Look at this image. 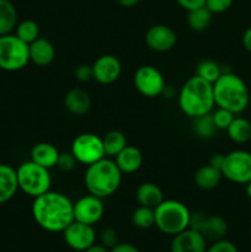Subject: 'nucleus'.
I'll use <instances>...</instances> for the list:
<instances>
[{
  "mask_svg": "<svg viewBox=\"0 0 251 252\" xmlns=\"http://www.w3.org/2000/svg\"><path fill=\"white\" fill-rule=\"evenodd\" d=\"M243 46L246 51L251 53V27L246 29L243 33Z\"/></svg>",
  "mask_w": 251,
  "mask_h": 252,
  "instance_id": "nucleus-42",
  "label": "nucleus"
},
{
  "mask_svg": "<svg viewBox=\"0 0 251 252\" xmlns=\"http://www.w3.org/2000/svg\"><path fill=\"white\" fill-rule=\"evenodd\" d=\"M233 0H206V7L212 14H223L230 9Z\"/></svg>",
  "mask_w": 251,
  "mask_h": 252,
  "instance_id": "nucleus-35",
  "label": "nucleus"
},
{
  "mask_svg": "<svg viewBox=\"0 0 251 252\" xmlns=\"http://www.w3.org/2000/svg\"><path fill=\"white\" fill-rule=\"evenodd\" d=\"M103 150L106 158H116L126 147H127V138L120 130H111L106 133L102 138Z\"/></svg>",
  "mask_w": 251,
  "mask_h": 252,
  "instance_id": "nucleus-26",
  "label": "nucleus"
},
{
  "mask_svg": "<svg viewBox=\"0 0 251 252\" xmlns=\"http://www.w3.org/2000/svg\"><path fill=\"white\" fill-rule=\"evenodd\" d=\"M177 36L171 27L166 25H154L149 27L145 33V43L152 51L167 52L172 49L176 44Z\"/></svg>",
  "mask_w": 251,
  "mask_h": 252,
  "instance_id": "nucleus-14",
  "label": "nucleus"
},
{
  "mask_svg": "<svg viewBox=\"0 0 251 252\" xmlns=\"http://www.w3.org/2000/svg\"><path fill=\"white\" fill-rule=\"evenodd\" d=\"M143 154L137 147L127 145L117 157L115 162L122 174H133L137 172L143 165Z\"/></svg>",
  "mask_w": 251,
  "mask_h": 252,
  "instance_id": "nucleus-18",
  "label": "nucleus"
},
{
  "mask_svg": "<svg viewBox=\"0 0 251 252\" xmlns=\"http://www.w3.org/2000/svg\"><path fill=\"white\" fill-rule=\"evenodd\" d=\"M122 175L115 160L105 157L86 167L84 184L89 193L103 199L120 189Z\"/></svg>",
  "mask_w": 251,
  "mask_h": 252,
  "instance_id": "nucleus-3",
  "label": "nucleus"
},
{
  "mask_svg": "<svg viewBox=\"0 0 251 252\" xmlns=\"http://www.w3.org/2000/svg\"><path fill=\"white\" fill-rule=\"evenodd\" d=\"M206 252H239V250L235 246V244H233L229 240H225V239H221V240L214 241L207 249Z\"/></svg>",
  "mask_w": 251,
  "mask_h": 252,
  "instance_id": "nucleus-36",
  "label": "nucleus"
},
{
  "mask_svg": "<svg viewBox=\"0 0 251 252\" xmlns=\"http://www.w3.org/2000/svg\"><path fill=\"white\" fill-rule=\"evenodd\" d=\"M223 161H224V155L223 154H213L211 157V159H209V165H212V166L217 167V169L220 170L221 165H223Z\"/></svg>",
  "mask_w": 251,
  "mask_h": 252,
  "instance_id": "nucleus-41",
  "label": "nucleus"
},
{
  "mask_svg": "<svg viewBox=\"0 0 251 252\" xmlns=\"http://www.w3.org/2000/svg\"><path fill=\"white\" fill-rule=\"evenodd\" d=\"M207 240L199 231L193 229H185L174 235L170 245L171 252H206Z\"/></svg>",
  "mask_w": 251,
  "mask_h": 252,
  "instance_id": "nucleus-15",
  "label": "nucleus"
},
{
  "mask_svg": "<svg viewBox=\"0 0 251 252\" xmlns=\"http://www.w3.org/2000/svg\"><path fill=\"white\" fill-rule=\"evenodd\" d=\"M78 161H76L75 157L73 155L71 152H64V153H59L58 160H57V165L56 166L58 167L59 170L64 172H69L71 170H74V167L76 166Z\"/></svg>",
  "mask_w": 251,
  "mask_h": 252,
  "instance_id": "nucleus-33",
  "label": "nucleus"
},
{
  "mask_svg": "<svg viewBox=\"0 0 251 252\" xmlns=\"http://www.w3.org/2000/svg\"><path fill=\"white\" fill-rule=\"evenodd\" d=\"M228 137L238 144H245L251 139V122L243 117H234L226 128Z\"/></svg>",
  "mask_w": 251,
  "mask_h": 252,
  "instance_id": "nucleus-24",
  "label": "nucleus"
},
{
  "mask_svg": "<svg viewBox=\"0 0 251 252\" xmlns=\"http://www.w3.org/2000/svg\"><path fill=\"white\" fill-rule=\"evenodd\" d=\"M110 252H140L139 249L135 248L132 244L127 243H118L117 245L110 249Z\"/></svg>",
  "mask_w": 251,
  "mask_h": 252,
  "instance_id": "nucleus-40",
  "label": "nucleus"
},
{
  "mask_svg": "<svg viewBox=\"0 0 251 252\" xmlns=\"http://www.w3.org/2000/svg\"><path fill=\"white\" fill-rule=\"evenodd\" d=\"M29 44L16 34L0 36V69L5 71H17L29 64Z\"/></svg>",
  "mask_w": 251,
  "mask_h": 252,
  "instance_id": "nucleus-7",
  "label": "nucleus"
},
{
  "mask_svg": "<svg viewBox=\"0 0 251 252\" xmlns=\"http://www.w3.org/2000/svg\"><path fill=\"white\" fill-rule=\"evenodd\" d=\"M199 233L207 241H218L225 238L228 233V223L223 217L207 216L202 224Z\"/></svg>",
  "mask_w": 251,
  "mask_h": 252,
  "instance_id": "nucleus-20",
  "label": "nucleus"
},
{
  "mask_svg": "<svg viewBox=\"0 0 251 252\" xmlns=\"http://www.w3.org/2000/svg\"><path fill=\"white\" fill-rule=\"evenodd\" d=\"M223 177L238 185L251 181V153L246 150H233L224 155L220 167Z\"/></svg>",
  "mask_w": 251,
  "mask_h": 252,
  "instance_id": "nucleus-8",
  "label": "nucleus"
},
{
  "mask_svg": "<svg viewBox=\"0 0 251 252\" xmlns=\"http://www.w3.org/2000/svg\"><path fill=\"white\" fill-rule=\"evenodd\" d=\"M223 175L221 171L212 165H203L194 172V184L198 189L203 191H211L214 189L219 184H220Z\"/></svg>",
  "mask_w": 251,
  "mask_h": 252,
  "instance_id": "nucleus-23",
  "label": "nucleus"
},
{
  "mask_svg": "<svg viewBox=\"0 0 251 252\" xmlns=\"http://www.w3.org/2000/svg\"><path fill=\"white\" fill-rule=\"evenodd\" d=\"M154 213L155 226L161 233L174 236L188 228L191 212L182 202L176 199H164L154 209Z\"/></svg>",
  "mask_w": 251,
  "mask_h": 252,
  "instance_id": "nucleus-5",
  "label": "nucleus"
},
{
  "mask_svg": "<svg viewBox=\"0 0 251 252\" xmlns=\"http://www.w3.org/2000/svg\"><path fill=\"white\" fill-rule=\"evenodd\" d=\"M70 152L79 164H84L86 166L105 158L102 138L94 133L79 134L71 143Z\"/></svg>",
  "mask_w": 251,
  "mask_h": 252,
  "instance_id": "nucleus-9",
  "label": "nucleus"
},
{
  "mask_svg": "<svg viewBox=\"0 0 251 252\" xmlns=\"http://www.w3.org/2000/svg\"><path fill=\"white\" fill-rule=\"evenodd\" d=\"M93 71L94 79L98 84L108 85V84L115 83L120 78L122 73V65L117 57L112 54H103L94 62Z\"/></svg>",
  "mask_w": 251,
  "mask_h": 252,
  "instance_id": "nucleus-13",
  "label": "nucleus"
},
{
  "mask_svg": "<svg viewBox=\"0 0 251 252\" xmlns=\"http://www.w3.org/2000/svg\"><path fill=\"white\" fill-rule=\"evenodd\" d=\"M30 62L38 66H47L56 58V48L53 43L47 38H37L29 44Z\"/></svg>",
  "mask_w": 251,
  "mask_h": 252,
  "instance_id": "nucleus-16",
  "label": "nucleus"
},
{
  "mask_svg": "<svg viewBox=\"0 0 251 252\" xmlns=\"http://www.w3.org/2000/svg\"><path fill=\"white\" fill-rule=\"evenodd\" d=\"M84 252H110V250L103 245H101V244H94V245H91L90 248L86 249Z\"/></svg>",
  "mask_w": 251,
  "mask_h": 252,
  "instance_id": "nucleus-43",
  "label": "nucleus"
},
{
  "mask_svg": "<svg viewBox=\"0 0 251 252\" xmlns=\"http://www.w3.org/2000/svg\"><path fill=\"white\" fill-rule=\"evenodd\" d=\"M214 103L234 115L244 112L250 102V93L245 81L234 73H221L213 84Z\"/></svg>",
  "mask_w": 251,
  "mask_h": 252,
  "instance_id": "nucleus-4",
  "label": "nucleus"
},
{
  "mask_svg": "<svg viewBox=\"0 0 251 252\" xmlns=\"http://www.w3.org/2000/svg\"><path fill=\"white\" fill-rule=\"evenodd\" d=\"M120 6L123 7H133L140 1V0H115Z\"/></svg>",
  "mask_w": 251,
  "mask_h": 252,
  "instance_id": "nucleus-44",
  "label": "nucleus"
},
{
  "mask_svg": "<svg viewBox=\"0 0 251 252\" xmlns=\"http://www.w3.org/2000/svg\"><path fill=\"white\" fill-rule=\"evenodd\" d=\"M75 78L76 80L80 83H88L91 79H94V71L93 65L89 64H80L78 68L75 69Z\"/></svg>",
  "mask_w": 251,
  "mask_h": 252,
  "instance_id": "nucleus-37",
  "label": "nucleus"
},
{
  "mask_svg": "<svg viewBox=\"0 0 251 252\" xmlns=\"http://www.w3.org/2000/svg\"><path fill=\"white\" fill-rule=\"evenodd\" d=\"M221 73L223 71H221L219 64L217 62L211 61V59H204V61L199 62L196 68V75L211 84L216 83L219 76L221 75Z\"/></svg>",
  "mask_w": 251,
  "mask_h": 252,
  "instance_id": "nucleus-30",
  "label": "nucleus"
},
{
  "mask_svg": "<svg viewBox=\"0 0 251 252\" xmlns=\"http://www.w3.org/2000/svg\"><path fill=\"white\" fill-rule=\"evenodd\" d=\"M212 116H213L214 123H216L217 128L218 129H225L229 127V125L231 123V121L234 120L235 115L230 111L225 110V108L218 107L214 112H212Z\"/></svg>",
  "mask_w": 251,
  "mask_h": 252,
  "instance_id": "nucleus-32",
  "label": "nucleus"
},
{
  "mask_svg": "<svg viewBox=\"0 0 251 252\" xmlns=\"http://www.w3.org/2000/svg\"><path fill=\"white\" fill-rule=\"evenodd\" d=\"M19 191L16 170L10 165L0 164V204L9 202Z\"/></svg>",
  "mask_w": 251,
  "mask_h": 252,
  "instance_id": "nucleus-19",
  "label": "nucleus"
},
{
  "mask_svg": "<svg viewBox=\"0 0 251 252\" xmlns=\"http://www.w3.org/2000/svg\"><path fill=\"white\" fill-rule=\"evenodd\" d=\"M64 241L70 249L75 251L84 252L86 249L94 245L96 241V233L93 225L74 220L65 230L63 231Z\"/></svg>",
  "mask_w": 251,
  "mask_h": 252,
  "instance_id": "nucleus-12",
  "label": "nucleus"
},
{
  "mask_svg": "<svg viewBox=\"0 0 251 252\" xmlns=\"http://www.w3.org/2000/svg\"><path fill=\"white\" fill-rule=\"evenodd\" d=\"M17 25V11L10 0H0V36L11 33Z\"/></svg>",
  "mask_w": 251,
  "mask_h": 252,
  "instance_id": "nucleus-25",
  "label": "nucleus"
},
{
  "mask_svg": "<svg viewBox=\"0 0 251 252\" xmlns=\"http://www.w3.org/2000/svg\"><path fill=\"white\" fill-rule=\"evenodd\" d=\"M64 106L74 116H84L90 111V95L83 89H71L64 96Z\"/></svg>",
  "mask_w": 251,
  "mask_h": 252,
  "instance_id": "nucleus-17",
  "label": "nucleus"
},
{
  "mask_svg": "<svg viewBox=\"0 0 251 252\" xmlns=\"http://www.w3.org/2000/svg\"><path fill=\"white\" fill-rule=\"evenodd\" d=\"M15 34L25 43L31 44L39 38V26L33 20H24L15 27Z\"/></svg>",
  "mask_w": 251,
  "mask_h": 252,
  "instance_id": "nucleus-29",
  "label": "nucleus"
},
{
  "mask_svg": "<svg viewBox=\"0 0 251 252\" xmlns=\"http://www.w3.org/2000/svg\"><path fill=\"white\" fill-rule=\"evenodd\" d=\"M16 174L19 189L27 196L36 198L51 191L52 176L49 169L36 164L32 160L22 162L17 167Z\"/></svg>",
  "mask_w": 251,
  "mask_h": 252,
  "instance_id": "nucleus-6",
  "label": "nucleus"
},
{
  "mask_svg": "<svg viewBox=\"0 0 251 252\" xmlns=\"http://www.w3.org/2000/svg\"><path fill=\"white\" fill-rule=\"evenodd\" d=\"M105 213V206L102 203V198L88 194L74 203V220L80 221V223L94 224L98 223Z\"/></svg>",
  "mask_w": 251,
  "mask_h": 252,
  "instance_id": "nucleus-11",
  "label": "nucleus"
},
{
  "mask_svg": "<svg viewBox=\"0 0 251 252\" xmlns=\"http://www.w3.org/2000/svg\"><path fill=\"white\" fill-rule=\"evenodd\" d=\"M179 107L189 118H196L211 113L214 103L213 84L203 80L199 76H191L182 85L179 93Z\"/></svg>",
  "mask_w": 251,
  "mask_h": 252,
  "instance_id": "nucleus-2",
  "label": "nucleus"
},
{
  "mask_svg": "<svg viewBox=\"0 0 251 252\" xmlns=\"http://www.w3.org/2000/svg\"><path fill=\"white\" fill-rule=\"evenodd\" d=\"M100 241L101 245L107 248L108 250L112 249L113 246L120 243V236H118L117 230L113 228H105L100 234Z\"/></svg>",
  "mask_w": 251,
  "mask_h": 252,
  "instance_id": "nucleus-34",
  "label": "nucleus"
},
{
  "mask_svg": "<svg viewBox=\"0 0 251 252\" xmlns=\"http://www.w3.org/2000/svg\"><path fill=\"white\" fill-rule=\"evenodd\" d=\"M32 217L49 233H63L74 221V203L61 192L48 191L33 198Z\"/></svg>",
  "mask_w": 251,
  "mask_h": 252,
  "instance_id": "nucleus-1",
  "label": "nucleus"
},
{
  "mask_svg": "<svg viewBox=\"0 0 251 252\" xmlns=\"http://www.w3.org/2000/svg\"><path fill=\"white\" fill-rule=\"evenodd\" d=\"M245 192H246V196L251 199V181L245 185Z\"/></svg>",
  "mask_w": 251,
  "mask_h": 252,
  "instance_id": "nucleus-45",
  "label": "nucleus"
},
{
  "mask_svg": "<svg viewBox=\"0 0 251 252\" xmlns=\"http://www.w3.org/2000/svg\"><path fill=\"white\" fill-rule=\"evenodd\" d=\"M133 84L138 93L145 97H157L166 89L164 75L153 65L139 66L133 75Z\"/></svg>",
  "mask_w": 251,
  "mask_h": 252,
  "instance_id": "nucleus-10",
  "label": "nucleus"
},
{
  "mask_svg": "<svg viewBox=\"0 0 251 252\" xmlns=\"http://www.w3.org/2000/svg\"><path fill=\"white\" fill-rule=\"evenodd\" d=\"M132 223L139 229H150L155 225L154 209L139 206L132 213Z\"/></svg>",
  "mask_w": 251,
  "mask_h": 252,
  "instance_id": "nucleus-31",
  "label": "nucleus"
},
{
  "mask_svg": "<svg viewBox=\"0 0 251 252\" xmlns=\"http://www.w3.org/2000/svg\"><path fill=\"white\" fill-rule=\"evenodd\" d=\"M192 120H193V132L197 137L202 138V139H209L216 135L218 128L214 123L212 112L192 118Z\"/></svg>",
  "mask_w": 251,
  "mask_h": 252,
  "instance_id": "nucleus-28",
  "label": "nucleus"
},
{
  "mask_svg": "<svg viewBox=\"0 0 251 252\" xmlns=\"http://www.w3.org/2000/svg\"><path fill=\"white\" fill-rule=\"evenodd\" d=\"M206 217H207V214L202 211L191 212V214H189L188 228L199 231V229H201V226H202V224H203Z\"/></svg>",
  "mask_w": 251,
  "mask_h": 252,
  "instance_id": "nucleus-38",
  "label": "nucleus"
},
{
  "mask_svg": "<svg viewBox=\"0 0 251 252\" xmlns=\"http://www.w3.org/2000/svg\"><path fill=\"white\" fill-rule=\"evenodd\" d=\"M59 150L51 143H38L31 150V160L46 169H52L57 165Z\"/></svg>",
  "mask_w": 251,
  "mask_h": 252,
  "instance_id": "nucleus-22",
  "label": "nucleus"
},
{
  "mask_svg": "<svg viewBox=\"0 0 251 252\" xmlns=\"http://www.w3.org/2000/svg\"><path fill=\"white\" fill-rule=\"evenodd\" d=\"M187 25L196 32H202L209 27L212 22V12L206 6L187 11Z\"/></svg>",
  "mask_w": 251,
  "mask_h": 252,
  "instance_id": "nucleus-27",
  "label": "nucleus"
},
{
  "mask_svg": "<svg viewBox=\"0 0 251 252\" xmlns=\"http://www.w3.org/2000/svg\"><path fill=\"white\" fill-rule=\"evenodd\" d=\"M182 9L186 11H191V10L198 9V7L206 6V0H175Z\"/></svg>",
  "mask_w": 251,
  "mask_h": 252,
  "instance_id": "nucleus-39",
  "label": "nucleus"
},
{
  "mask_svg": "<svg viewBox=\"0 0 251 252\" xmlns=\"http://www.w3.org/2000/svg\"><path fill=\"white\" fill-rule=\"evenodd\" d=\"M135 198H137L139 206L155 209L164 201V193L157 185L153 184V182H143L142 185L138 186Z\"/></svg>",
  "mask_w": 251,
  "mask_h": 252,
  "instance_id": "nucleus-21",
  "label": "nucleus"
}]
</instances>
